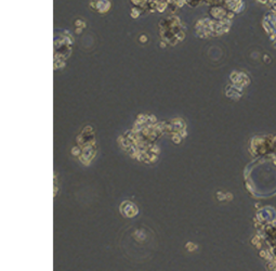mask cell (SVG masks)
<instances>
[{
  "label": "cell",
  "mask_w": 276,
  "mask_h": 271,
  "mask_svg": "<svg viewBox=\"0 0 276 271\" xmlns=\"http://www.w3.org/2000/svg\"><path fill=\"white\" fill-rule=\"evenodd\" d=\"M91 7L95 9V11L100 13H105L110 10V0H92L91 1Z\"/></svg>",
  "instance_id": "obj_1"
}]
</instances>
